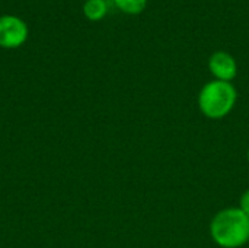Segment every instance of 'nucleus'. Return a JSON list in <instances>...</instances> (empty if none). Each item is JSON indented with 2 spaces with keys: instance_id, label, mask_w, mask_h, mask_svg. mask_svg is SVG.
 Returning <instances> with one entry per match:
<instances>
[{
  "instance_id": "f257e3e1",
  "label": "nucleus",
  "mask_w": 249,
  "mask_h": 248,
  "mask_svg": "<svg viewBox=\"0 0 249 248\" xmlns=\"http://www.w3.org/2000/svg\"><path fill=\"white\" fill-rule=\"evenodd\" d=\"M210 234L220 247H242L249 240V216L239 208L223 209L213 218Z\"/></svg>"
},
{
  "instance_id": "f03ea898",
  "label": "nucleus",
  "mask_w": 249,
  "mask_h": 248,
  "mask_svg": "<svg viewBox=\"0 0 249 248\" xmlns=\"http://www.w3.org/2000/svg\"><path fill=\"white\" fill-rule=\"evenodd\" d=\"M238 92L231 82L212 80L203 86L198 94V107L201 113L212 120L226 117L235 107Z\"/></svg>"
},
{
  "instance_id": "7ed1b4c3",
  "label": "nucleus",
  "mask_w": 249,
  "mask_h": 248,
  "mask_svg": "<svg viewBox=\"0 0 249 248\" xmlns=\"http://www.w3.org/2000/svg\"><path fill=\"white\" fill-rule=\"evenodd\" d=\"M28 28L25 22L16 16H0V47L16 48L25 42Z\"/></svg>"
},
{
  "instance_id": "20e7f679",
  "label": "nucleus",
  "mask_w": 249,
  "mask_h": 248,
  "mask_svg": "<svg viewBox=\"0 0 249 248\" xmlns=\"http://www.w3.org/2000/svg\"><path fill=\"white\" fill-rule=\"evenodd\" d=\"M209 69L216 80L232 82L238 75L236 60L226 51L213 53L209 58Z\"/></svg>"
},
{
  "instance_id": "39448f33",
  "label": "nucleus",
  "mask_w": 249,
  "mask_h": 248,
  "mask_svg": "<svg viewBox=\"0 0 249 248\" xmlns=\"http://www.w3.org/2000/svg\"><path fill=\"white\" fill-rule=\"evenodd\" d=\"M107 10L105 0H88L83 6V12L90 20H101L107 15Z\"/></svg>"
},
{
  "instance_id": "423d86ee",
  "label": "nucleus",
  "mask_w": 249,
  "mask_h": 248,
  "mask_svg": "<svg viewBox=\"0 0 249 248\" xmlns=\"http://www.w3.org/2000/svg\"><path fill=\"white\" fill-rule=\"evenodd\" d=\"M115 6L128 15H139L146 9L147 0H114Z\"/></svg>"
},
{
  "instance_id": "0eeeda50",
  "label": "nucleus",
  "mask_w": 249,
  "mask_h": 248,
  "mask_svg": "<svg viewBox=\"0 0 249 248\" xmlns=\"http://www.w3.org/2000/svg\"><path fill=\"white\" fill-rule=\"evenodd\" d=\"M239 209L244 210L249 216V189L242 194V197H241V206H239Z\"/></svg>"
},
{
  "instance_id": "6e6552de",
  "label": "nucleus",
  "mask_w": 249,
  "mask_h": 248,
  "mask_svg": "<svg viewBox=\"0 0 249 248\" xmlns=\"http://www.w3.org/2000/svg\"><path fill=\"white\" fill-rule=\"evenodd\" d=\"M248 161H249V149H248Z\"/></svg>"
}]
</instances>
